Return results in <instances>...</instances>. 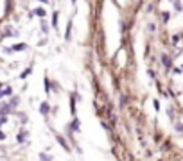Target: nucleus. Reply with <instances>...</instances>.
Wrapping results in <instances>:
<instances>
[{
    "label": "nucleus",
    "mask_w": 183,
    "mask_h": 161,
    "mask_svg": "<svg viewBox=\"0 0 183 161\" xmlns=\"http://www.w3.org/2000/svg\"><path fill=\"white\" fill-rule=\"evenodd\" d=\"M70 30H72V22L68 23V29H66V34H65V39H70Z\"/></svg>",
    "instance_id": "obj_4"
},
{
    "label": "nucleus",
    "mask_w": 183,
    "mask_h": 161,
    "mask_svg": "<svg viewBox=\"0 0 183 161\" xmlns=\"http://www.w3.org/2000/svg\"><path fill=\"white\" fill-rule=\"evenodd\" d=\"M41 30H43L45 34H47V32H49V29H47V25H45V22H41Z\"/></svg>",
    "instance_id": "obj_7"
},
{
    "label": "nucleus",
    "mask_w": 183,
    "mask_h": 161,
    "mask_svg": "<svg viewBox=\"0 0 183 161\" xmlns=\"http://www.w3.org/2000/svg\"><path fill=\"white\" fill-rule=\"evenodd\" d=\"M40 109H41V113H49V104H41V108H40Z\"/></svg>",
    "instance_id": "obj_5"
},
{
    "label": "nucleus",
    "mask_w": 183,
    "mask_h": 161,
    "mask_svg": "<svg viewBox=\"0 0 183 161\" xmlns=\"http://www.w3.org/2000/svg\"><path fill=\"white\" fill-rule=\"evenodd\" d=\"M25 47H27V45H15V47H11V50H23V48H25Z\"/></svg>",
    "instance_id": "obj_3"
},
{
    "label": "nucleus",
    "mask_w": 183,
    "mask_h": 161,
    "mask_svg": "<svg viewBox=\"0 0 183 161\" xmlns=\"http://www.w3.org/2000/svg\"><path fill=\"white\" fill-rule=\"evenodd\" d=\"M34 15H36V16H40V18H45V16H47V13H45V9L38 7L36 11H34Z\"/></svg>",
    "instance_id": "obj_1"
},
{
    "label": "nucleus",
    "mask_w": 183,
    "mask_h": 161,
    "mask_svg": "<svg viewBox=\"0 0 183 161\" xmlns=\"http://www.w3.org/2000/svg\"><path fill=\"white\" fill-rule=\"evenodd\" d=\"M70 2H72V4H75V2H77V0H70Z\"/></svg>",
    "instance_id": "obj_9"
},
{
    "label": "nucleus",
    "mask_w": 183,
    "mask_h": 161,
    "mask_svg": "<svg viewBox=\"0 0 183 161\" xmlns=\"http://www.w3.org/2000/svg\"><path fill=\"white\" fill-rule=\"evenodd\" d=\"M58 20H59V16H58V11H56V13L52 15V27H54V29L58 27Z\"/></svg>",
    "instance_id": "obj_2"
},
{
    "label": "nucleus",
    "mask_w": 183,
    "mask_h": 161,
    "mask_svg": "<svg viewBox=\"0 0 183 161\" xmlns=\"http://www.w3.org/2000/svg\"><path fill=\"white\" fill-rule=\"evenodd\" d=\"M40 2H43V4H49V2H51V0H40Z\"/></svg>",
    "instance_id": "obj_8"
},
{
    "label": "nucleus",
    "mask_w": 183,
    "mask_h": 161,
    "mask_svg": "<svg viewBox=\"0 0 183 161\" xmlns=\"http://www.w3.org/2000/svg\"><path fill=\"white\" fill-rule=\"evenodd\" d=\"M161 61H163V65H165V66H171V59H169L167 56H163V59H161Z\"/></svg>",
    "instance_id": "obj_6"
}]
</instances>
